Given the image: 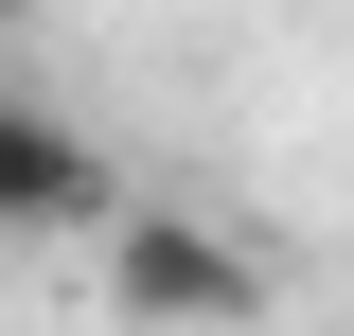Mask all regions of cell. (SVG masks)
<instances>
[{"label": "cell", "mask_w": 354, "mask_h": 336, "mask_svg": "<svg viewBox=\"0 0 354 336\" xmlns=\"http://www.w3.org/2000/svg\"><path fill=\"white\" fill-rule=\"evenodd\" d=\"M106 319H142V336H248L266 319V248L213 230V212H177V195H124L106 212Z\"/></svg>", "instance_id": "1"}, {"label": "cell", "mask_w": 354, "mask_h": 336, "mask_svg": "<svg viewBox=\"0 0 354 336\" xmlns=\"http://www.w3.org/2000/svg\"><path fill=\"white\" fill-rule=\"evenodd\" d=\"M18 18H36V0H0V36H18Z\"/></svg>", "instance_id": "3"}, {"label": "cell", "mask_w": 354, "mask_h": 336, "mask_svg": "<svg viewBox=\"0 0 354 336\" xmlns=\"http://www.w3.org/2000/svg\"><path fill=\"white\" fill-rule=\"evenodd\" d=\"M124 212V160L71 124V106H0V248H71Z\"/></svg>", "instance_id": "2"}]
</instances>
